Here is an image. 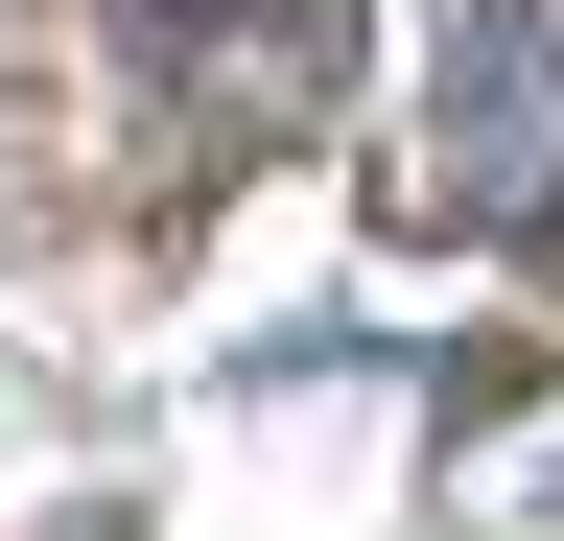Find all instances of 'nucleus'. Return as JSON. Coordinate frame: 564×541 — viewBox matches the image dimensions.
Listing matches in <instances>:
<instances>
[{"mask_svg": "<svg viewBox=\"0 0 564 541\" xmlns=\"http://www.w3.org/2000/svg\"><path fill=\"white\" fill-rule=\"evenodd\" d=\"M423 188H447L470 236H518L564 188V24H541V0H470V24H447V142H423Z\"/></svg>", "mask_w": 564, "mask_h": 541, "instance_id": "1", "label": "nucleus"}]
</instances>
